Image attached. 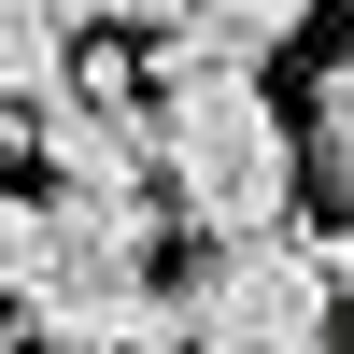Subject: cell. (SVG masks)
<instances>
[{
    "label": "cell",
    "mask_w": 354,
    "mask_h": 354,
    "mask_svg": "<svg viewBox=\"0 0 354 354\" xmlns=\"http://www.w3.org/2000/svg\"><path fill=\"white\" fill-rule=\"evenodd\" d=\"M142 142H156V185L198 241L298 213V128L255 71H142Z\"/></svg>",
    "instance_id": "obj_1"
},
{
    "label": "cell",
    "mask_w": 354,
    "mask_h": 354,
    "mask_svg": "<svg viewBox=\"0 0 354 354\" xmlns=\"http://www.w3.org/2000/svg\"><path fill=\"white\" fill-rule=\"evenodd\" d=\"M156 326L185 340V354H312V340L340 326L326 241H298V227L198 241V283H156Z\"/></svg>",
    "instance_id": "obj_2"
},
{
    "label": "cell",
    "mask_w": 354,
    "mask_h": 354,
    "mask_svg": "<svg viewBox=\"0 0 354 354\" xmlns=\"http://www.w3.org/2000/svg\"><path fill=\"white\" fill-rule=\"evenodd\" d=\"M15 326H28V354H142V340H170L156 326V283L113 270V255H57V270L15 298Z\"/></svg>",
    "instance_id": "obj_3"
},
{
    "label": "cell",
    "mask_w": 354,
    "mask_h": 354,
    "mask_svg": "<svg viewBox=\"0 0 354 354\" xmlns=\"http://www.w3.org/2000/svg\"><path fill=\"white\" fill-rule=\"evenodd\" d=\"M312 28V0H185V15L156 28V71H255V57H283Z\"/></svg>",
    "instance_id": "obj_4"
},
{
    "label": "cell",
    "mask_w": 354,
    "mask_h": 354,
    "mask_svg": "<svg viewBox=\"0 0 354 354\" xmlns=\"http://www.w3.org/2000/svg\"><path fill=\"white\" fill-rule=\"evenodd\" d=\"M43 227H57V255H113V270H142V255H156V185H57Z\"/></svg>",
    "instance_id": "obj_5"
},
{
    "label": "cell",
    "mask_w": 354,
    "mask_h": 354,
    "mask_svg": "<svg viewBox=\"0 0 354 354\" xmlns=\"http://www.w3.org/2000/svg\"><path fill=\"white\" fill-rule=\"evenodd\" d=\"M85 57V0H0V100H43Z\"/></svg>",
    "instance_id": "obj_6"
},
{
    "label": "cell",
    "mask_w": 354,
    "mask_h": 354,
    "mask_svg": "<svg viewBox=\"0 0 354 354\" xmlns=\"http://www.w3.org/2000/svg\"><path fill=\"white\" fill-rule=\"evenodd\" d=\"M298 170L340 198V227H354V57H326V71H312V142H298Z\"/></svg>",
    "instance_id": "obj_7"
},
{
    "label": "cell",
    "mask_w": 354,
    "mask_h": 354,
    "mask_svg": "<svg viewBox=\"0 0 354 354\" xmlns=\"http://www.w3.org/2000/svg\"><path fill=\"white\" fill-rule=\"evenodd\" d=\"M43 270H57V227H43V198H28V185H0V312H15Z\"/></svg>",
    "instance_id": "obj_8"
},
{
    "label": "cell",
    "mask_w": 354,
    "mask_h": 354,
    "mask_svg": "<svg viewBox=\"0 0 354 354\" xmlns=\"http://www.w3.org/2000/svg\"><path fill=\"white\" fill-rule=\"evenodd\" d=\"M340 15H354V0H340Z\"/></svg>",
    "instance_id": "obj_9"
}]
</instances>
